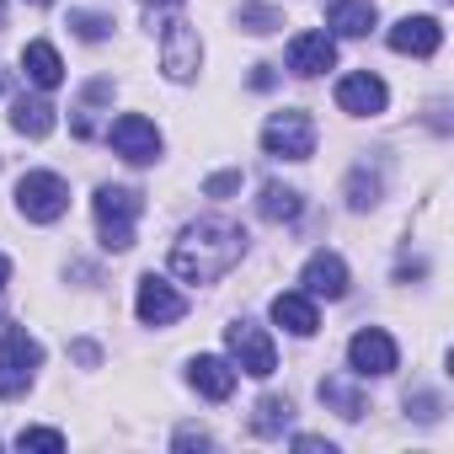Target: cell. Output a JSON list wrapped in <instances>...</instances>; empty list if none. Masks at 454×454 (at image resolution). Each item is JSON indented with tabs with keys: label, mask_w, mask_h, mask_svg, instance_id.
<instances>
[{
	"label": "cell",
	"mask_w": 454,
	"mask_h": 454,
	"mask_svg": "<svg viewBox=\"0 0 454 454\" xmlns=\"http://www.w3.org/2000/svg\"><path fill=\"white\" fill-rule=\"evenodd\" d=\"M247 257V231L231 219H192L171 247V273L182 284H219Z\"/></svg>",
	"instance_id": "6da1fadb"
},
{
	"label": "cell",
	"mask_w": 454,
	"mask_h": 454,
	"mask_svg": "<svg viewBox=\"0 0 454 454\" xmlns=\"http://www.w3.org/2000/svg\"><path fill=\"white\" fill-rule=\"evenodd\" d=\"M38 364H43V348H38V337L27 326H17V321L0 326V401L27 395Z\"/></svg>",
	"instance_id": "7a4b0ae2"
},
{
	"label": "cell",
	"mask_w": 454,
	"mask_h": 454,
	"mask_svg": "<svg viewBox=\"0 0 454 454\" xmlns=\"http://www.w3.org/2000/svg\"><path fill=\"white\" fill-rule=\"evenodd\" d=\"M145 198L134 187H97L91 214H97V236L107 252H129L134 247V219H139Z\"/></svg>",
	"instance_id": "3957f363"
},
{
	"label": "cell",
	"mask_w": 454,
	"mask_h": 454,
	"mask_svg": "<svg viewBox=\"0 0 454 454\" xmlns=\"http://www.w3.org/2000/svg\"><path fill=\"white\" fill-rule=\"evenodd\" d=\"M262 150L278 155V160H310L316 155V123H310V113H300V107L273 113L262 123Z\"/></svg>",
	"instance_id": "277c9868"
},
{
	"label": "cell",
	"mask_w": 454,
	"mask_h": 454,
	"mask_svg": "<svg viewBox=\"0 0 454 454\" xmlns=\"http://www.w3.org/2000/svg\"><path fill=\"white\" fill-rule=\"evenodd\" d=\"M17 208L33 219V224H54L65 208H70V182L59 171H27L17 182Z\"/></svg>",
	"instance_id": "5b68a950"
},
{
	"label": "cell",
	"mask_w": 454,
	"mask_h": 454,
	"mask_svg": "<svg viewBox=\"0 0 454 454\" xmlns=\"http://www.w3.org/2000/svg\"><path fill=\"white\" fill-rule=\"evenodd\" d=\"M224 342H231V358H236V374H252V380H268L278 369V348L262 326L252 321H231L224 326Z\"/></svg>",
	"instance_id": "8992f818"
},
{
	"label": "cell",
	"mask_w": 454,
	"mask_h": 454,
	"mask_svg": "<svg viewBox=\"0 0 454 454\" xmlns=\"http://www.w3.org/2000/svg\"><path fill=\"white\" fill-rule=\"evenodd\" d=\"M198 65H203V43H198V33L182 22V17H166V27H160V70H166V81H192L198 75Z\"/></svg>",
	"instance_id": "52a82bcc"
},
{
	"label": "cell",
	"mask_w": 454,
	"mask_h": 454,
	"mask_svg": "<svg viewBox=\"0 0 454 454\" xmlns=\"http://www.w3.org/2000/svg\"><path fill=\"white\" fill-rule=\"evenodd\" d=\"M348 364H353V374H358V380H385V374H395V364H401L395 337H390V332H380V326L353 332V342H348Z\"/></svg>",
	"instance_id": "ba28073f"
},
{
	"label": "cell",
	"mask_w": 454,
	"mask_h": 454,
	"mask_svg": "<svg viewBox=\"0 0 454 454\" xmlns=\"http://www.w3.org/2000/svg\"><path fill=\"white\" fill-rule=\"evenodd\" d=\"M107 145L129 160V166H150L155 155H160V134H155V123L150 118H139V113H123V118H113V129H107Z\"/></svg>",
	"instance_id": "9c48e42d"
},
{
	"label": "cell",
	"mask_w": 454,
	"mask_h": 454,
	"mask_svg": "<svg viewBox=\"0 0 454 454\" xmlns=\"http://www.w3.org/2000/svg\"><path fill=\"white\" fill-rule=\"evenodd\" d=\"M134 310H139V321H145V326H171V321H182V316H187V300H182L166 278L145 273V278H139V294H134Z\"/></svg>",
	"instance_id": "30bf717a"
},
{
	"label": "cell",
	"mask_w": 454,
	"mask_h": 454,
	"mask_svg": "<svg viewBox=\"0 0 454 454\" xmlns=\"http://www.w3.org/2000/svg\"><path fill=\"white\" fill-rule=\"evenodd\" d=\"M385 102H390V91H385V81L369 75V70H353V75L337 81V107H342L348 118H374V113H385Z\"/></svg>",
	"instance_id": "8fae6325"
},
{
	"label": "cell",
	"mask_w": 454,
	"mask_h": 454,
	"mask_svg": "<svg viewBox=\"0 0 454 454\" xmlns=\"http://www.w3.org/2000/svg\"><path fill=\"white\" fill-rule=\"evenodd\" d=\"M300 284H305L310 300H342V294H348V262H342L337 252H316V257L305 262Z\"/></svg>",
	"instance_id": "7c38bea8"
},
{
	"label": "cell",
	"mask_w": 454,
	"mask_h": 454,
	"mask_svg": "<svg viewBox=\"0 0 454 454\" xmlns=\"http://www.w3.org/2000/svg\"><path fill=\"white\" fill-rule=\"evenodd\" d=\"M187 380H192V390L208 395V401H231V390H236V364L219 358V353H198V358L187 364Z\"/></svg>",
	"instance_id": "4fadbf2b"
},
{
	"label": "cell",
	"mask_w": 454,
	"mask_h": 454,
	"mask_svg": "<svg viewBox=\"0 0 454 454\" xmlns=\"http://www.w3.org/2000/svg\"><path fill=\"white\" fill-rule=\"evenodd\" d=\"M438 43H443V27H438V17H401V22L390 27V49H395V54L433 59V54H438Z\"/></svg>",
	"instance_id": "5bb4252c"
},
{
	"label": "cell",
	"mask_w": 454,
	"mask_h": 454,
	"mask_svg": "<svg viewBox=\"0 0 454 454\" xmlns=\"http://www.w3.org/2000/svg\"><path fill=\"white\" fill-rule=\"evenodd\" d=\"M332 65H337L332 33H294L289 38V70L294 75H326Z\"/></svg>",
	"instance_id": "9a60e30c"
},
{
	"label": "cell",
	"mask_w": 454,
	"mask_h": 454,
	"mask_svg": "<svg viewBox=\"0 0 454 454\" xmlns=\"http://www.w3.org/2000/svg\"><path fill=\"white\" fill-rule=\"evenodd\" d=\"M273 321H278L289 337H316V326H321V316H316V300H310L305 289H289V294H278V300H273Z\"/></svg>",
	"instance_id": "2e32d148"
},
{
	"label": "cell",
	"mask_w": 454,
	"mask_h": 454,
	"mask_svg": "<svg viewBox=\"0 0 454 454\" xmlns=\"http://www.w3.org/2000/svg\"><path fill=\"white\" fill-rule=\"evenodd\" d=\"M22 70H27V81H33L38 91H54V86L65 81V59H59V49L43 43V38H33V43L22 49Z\"/></svg>",
	"instance_id": "e0dca14e"
},
{
	"label": "cell",
	"mask_w": 454,
	"mask_h": 454,
	"mask_svg": "<svg viewBox=\"0 0 454 454\" xmlns=\"http://www.w3.org/2000/svg\"><path fill=\"white\" fill-rule=\"evenodd\" d=\"M374 22H380L374 0H332V12H326V27H332L337 38H364Z\"/></svg>",
	"instance_id": "ac0fdd59"
},
{
	"label": "cell",
	"mask_w": 454,
	"mask_h": 454,
	"mask_svg": "<svg viewBox=\"0 0 454 454\" xmlns=\"http://www.w3.org/2000/svg\"><path fill=\"white\" fill-rule=\"evenodd\" d=\"M12 129L27 134V139H49V134H54V102H43V97H17V102H12Z\"/></svg>",
	"instance_id": "d6986e66"
},
{
	"label": "cell",
	"mask_w": 454,
	"mask_h": 454,
	"mask_svg": "<svg viewBox=\"0 0 454 454\" xmlns=\"http://www.w3.org/2000/svg\"><path fill=\"white\" fill-rule=\"evenodd\" d=\"M321 401L337 411V417H348V422H358L364 411H369V401H364V390L353 385V380H342V374H326L321 380Z\"/></svg>",
	"instance_id": "ffe728a7"
},
{
	"label": "cell",
	"mask_w": 454,
	"mask_h": 454,
	"mask_svg": "<svg viewBox=\"0 0 454 454\" xmlns=\"http://www.w3.org/2000/svg\"><path fill=\"white\" fill-rule=\"evenodd\" d=\"M300 208H305V198H300L294 187H284V182H268V187H262V198H257V214H262V219H273V224L300 219Z\"/></svg>",
	"instance_id": "44dd1931"
},
{
	"label": "cell",
	"mask_w": 454,
	"mask_h": 454,
	"mask_svg": "<svg viewBox=\"0 0 454 454\" xmlns=\"http://www.w3.org/2000/svg\"><path fill=\"white\" fill-rule=\"evenodd\" d=\"M289 422H294L289 395H262V401H257V411H252V433H257V438H278Z\"/></svg>",
	"instance_id": "7402d4cb"
},
{
	"label": "cell",
	"mask_w": 454,
	"mask_h": 454,
	"mask_svg": "<svg viewBox=\"0 0 454 454\" xmlns=\"http://www.w3.org/2000/svg\"><path fill=\"white\" fill-rule=\"evenodd\" d=\"M348 203H353V208H374V203H380V176H369V171L358 166V171L348 176Z\"/></svg>",
	"instance_id": "603a6c76"
},
{
	"label": "cell",
	"mask_w": 454,
	"mask_h": 454,
	"mask_svg": "<svg viewBox=\"0 0 454 454\" xmlns=\"http://www.w3.org/2000/svg\"><path fill=\"white\" fill-rule=\"evenodd\" d=\"M241 27L247 33H278L284 27V12L278 6H241Z\"/></svg>",
	"instance_id": "cb8c5ba5"
},
{
	"label": "cell",
	"mask_w": 454,
	"mask_h": 454,
	"mask_svg": "<svg viewBox=\"0 0 454 454\" xmlns=\"http://www.w3.org/2000/svg\"><path fill=\"white\" fill-rule=\"evenodd\" d=\"M17 449H49V454H59L65 449V433L59 427H22L17 433Z\"/></svg>",
	"instance_id": "d4e9b609"
},
{
	"label": "cell",
	"mask_w": 454,
	"mask_h": 454,
	"mask_svg": "<svg viewBox=\"0 0 454 454\" xmlns=\"http://www.w3.org/2000/svg\"><path fill=\"white\" fill-rule=\"evenodd\" d=\"M70 27H75V33H81L86 43H102L113 22H107V17H97V12H70Z\"/></svg>",
	"instance_id": "484cf974"
},
{
	"label": "cell",
	"mask_w": 454,
	"mask_h": 454,
	"mask_svg": "<svg viewBox=\"0 0 454 454\" xmlns=\"http://www.w3.org/2000/svg\"><path fill=\"white\" fill-rule=\"evenodd\" d=\"M203 192H208V198H231V192H241V171H214V176L203 182Z\"/></svg>",
	"instance_id": "4316f807"
},
{
	"label": "cell",
	"mask_w": 454,
	"mask_h": 454,
	"mask_svg": "<svg viewBox=\"0 0 454 454\" xmlns=\"http://www.w3.org/2000/svg\"><path fill=\"white\" fill-rule=\"evenodd\" d=\"M214 438L203 433V427H176V438H171V449H208Z\"/></svg>",
	"instance_id": "83f0119b"
},
{
	"label": "cell",
	"mask_w": 454,
	"mask_h": 454,
	"mask_svg": "<svg viewBox=\"0 0 454 454\" xmlns=\"http://www.w3.org/2000/svg\"><path fill=\"white\" fill-rule=\"evenodd\" d=\"M406 406H417V417H422V422H433V417H438V401H433V395H417V401L406 395Z\"/></svg>",
	"instance_id": "f1b7e54d"
},
{
	"label": "cell",
	"mask_w": 454,
	"mask_h": 454,
	"mask_svg": "<svg viewBox=\"0 0 454 454\" xmlns=\"http://www.w3.org/2000/svg\"><path fill=\"white\" fill-rule=\"evenodd\" d=\"M294 449H310V454H321V449H326V454H332V443H326V438H310V433H300V438H294Z\"/></svg>",
	"instance_id": "f546056e"
},
{
	"label": "cell",
	"mask_w": 454,
	"mask_h": 454,
	"mask_svg": "<svg viewBox=\"0 0 454 454\" xmlns=\"http://www.w3.org/2000/svg\"><path fill=\"white\" fill-rule=\"evenodd\" d=\"M145 6L150 12H166V6H182V0H145Z\"/></svg>",
	"instance_id": "4dcf8cb0"
},
{
	"label": "cell",
	"mask_w": 454,
	"mask_h": 454,
	"mask_svg": "<svg viewBox=\"0 0 454 454\" xmlns=\"http://www.w3.org/2000/svg\"><path fill=\"white\" fill-rule=\"evenodd\" d=\"M6 278H12V262H6V257H0V289H6Z\"/></svg>",
	"instance_id": "1f68e13d"
},
{
	"label": "cell",
	"mask_w": 454,
	"mask_h": 454,
	"mask_svg": "<svg viewBox=\"0 0 454 454\" xmlns=\"http://www.w3.org/2000/svg\"><path fill=\"white\" fill-rule=\"evenodd\" d=\"M0 27H6V0H0Z\"/></svg>",
	"instance_id": "d6a6232c"
},
{
	"label": "cell",
	"mask_w": 454,
	"mask_h": 454,
	"mask_svg": "<svg viewBox=\"0 0 454 454\" xmlns=\"http://www.w3.org/2000/svg\"><path fill=\"white\" fill-rule=\"evenodd\" d=\"M27 6H49V0H27Z\"/></svg>",
	"instance_id": "836d02e7"
}]
</instances>
